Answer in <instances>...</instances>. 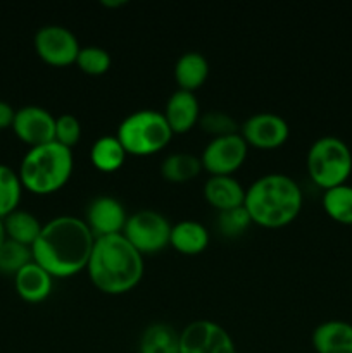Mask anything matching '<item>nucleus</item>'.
<instances>
[{"label":"nucleus","instance_id":"7","mask_svg":"<svg viewBox=\"0 0 352 353\" xmlns=\"http://www.w3.org/2000/svg\"><path fill=\"white\" fill-rule=\"evenodd\" d=\"M173 224L154 209H140L128 216L123 234L141 254H154L169 243Z\"/></svg>","mask_w":352,"mask_h":353},{"label":"nucleus","instance_id":"30","mask_svg":"<svg viewBox=\"0 0 352 353\" xmlns=\"http://www.w3.org/2000/svg\"><path fill=\"white\" fill-rule=\"evenodd\" d=\"M81 138V123L75 114H61L55 117V141L72 148Z\"/></svg>","mask_w":352,"mask_h":353},{"label":"nucleus","instance_id":"19","mask_svg":"<svg viewBox=\"0 0 352 353\" xmlns=\"http://www.w3.org/2000/svg\"><path fill=\"white\" fill-rule=\"evenodd\" d=\"M209 76V62L202 52H183L175 64V78L182 90L195 92Z\"/></svg>","mask_w":352,"mask_h":353},{"label":"nucleus","instance_id":"2","mask_svg":"<svg viewBox=\"0 0 352 353\" xmlns=\"http://www.w3.org/2000/svg\"><path fill=\"white\" fill-rule=\"evenodd\" d=\"M144 254L123 233L95 236L86 271L93 285L104 293L130 292L144 276Z\"/></svg>","mask_w":352,"mask_h":353},{"label":"nucleus","instance_id":"1","mask_svg":"<svg viewBox=\"0 0 352 353\" xmlns=\"http://www.w3.org/2000/svg\"><path fill=\"white\" fill-rule=\"evenodd\" d=\"M95 234L76 216H57L43 224L31 247L33 261L54 278H68L86 269Z\"/></svg>","mask_w":352,"mask_h":353},{"label":"nucleus","instance_id":"17","mask_svg":"<svg viewBox=\"0 0 352 353\" xmlns=\"http://www.w3.org/2000/svg\"><path fill=\"white\" fill-rule=\"evenodd\" d=\"M54 285V276L37 262H30L14 276L17 295L30 303H40L48 299Z\"/></svg>","mask_w":352,"mask_h":353},{"label":"nucleus","instance_id":"10","mask_svg":"<svg viewBox=\"0 0 352 353\" xmlns=\"http://www.w3.org/2000/svg\"><path fill=\"white\" fill-rule=\"evenodd\" d=\"M79 48L78 37L62 24H45L35 33V50L47 64H72Z\"/></svg>","mask_w":352,"mask_h":353},{"label":"nucleus","instance_id":"22","mask_svg":"<svg viewBox=\"0 0 352 353\" xmlns=\"http://www.w3.org/2000/svg\"><path fill=\"white\" fill-rule=\"evenodd\" d=\"M128 152L116 134H104L97 138L90 150V159L99 171L114 172L123 165Z\"/></svg>","mask_w":352,"mask_h":353},{"label":"nucleus","instance_id":"3","mask_svg":"<svg viewBox=\"0 0 352 353\" xmlns=\"http://www.w3.org/2000/svg\"><path fill=\"white\" fill-rule=\"evenodd\" d=\"M302 200V190L292 176L269 172L248 185L244 205L252 223L264 228H282L299 216Z\"/></svg>","mask_w":352,"mask_h":353},{"label":"nucleus","instance_id":"12","mask_svg":"<svg viewBox=\"0 0 352 353\" xmlns=\"http://www.w3.org/2000/svg\"><path fill=\"white\" fill-rule=\"evenodd\" d=\"M12 131L30 147L55 140V116L41 105H24L16 109Z\"/></svg>","mask_w":352,"mask_h":353},{"label":"nucleus","instance_id":"9","mask_svg":"<svg viewBox=\"0 0 352 353\" xmlns=\"http://www.w3.org/2000/svg\"><path fill=\"white\" fill-rule=\"evenodd\" d=\"M248 145L238 133L213 137L204 147L200 162L211 174H233L247 159Z\"/></svg>","mask_w":352,"mask_h":353},{"label":"nucleus","instance_id":"11","mask_svg":"<svg viewBox=\"0 0 352 353\" xmlns=\"http://www.w3.org/2000/svg\"><path fill=\"white\" fill-rule=\"evenodd\" d=\"M240 134L247 145H254L257 148H276L289 140L290 126L280 114L261 110L242 123Z\"/></svg>","mask_w":352,"mask_h":353},{"label":"nucleus","instance_id":"6","mask_svg":"<svg viewBox=\"0 0 352 353\" xmlns=\"http://www.w3.org/2000/svg\"><path fill=\"white\" fill-rule=\"evenodd\" d=\"M311 179L323 190L344 185L352 172V152L338 137H321L313 141L306 157Z\"/></svg>","mask_w":352,"mask_h":353},{"label":"nucleus","instance_id":"29","mask_svg":"<svg viewBox=\"0 0 352 353\" xmlns=\"http://www.w3.org/2000/svg\"><path fill=\"white\" fill-rule=\"evenodd\" d=\"M199 124L204 131L211 133L213 137L238 133V130H240L237 121L223 110H207V112L200 114Z\"/></svg>","mask_w":352,"mask_h":353},{"label":"nucleus","instance_id":"20","mask_svg":"<svg viewBox=\"0 0 352 353\" xmlns=\"http://www.w3.org/2000/svg\"><path fill=\"white\" fill-rule=\"evenodd\" d=\"M3 228H6V234L9 240L33 247L43 224L35 214L17 207L16 210L3 217Z\"/></svg>","mask_w":352,"mask_h":353},{"label":"nucleus","instance_id":"8","mask_svg":"<svg viewBox=\"0 0 352 353\" xmlns=\"http://www.w3.org/2000/svg\"><path fill=\"white\" fill-rule=\"evenodd\" d=\"M179 353H237L231 334L211 319H197L179 331Z\"/></svg>","mask_w":352,"mask_h":353},{"label":"nucleus","instance_id":"18","mask_svg":"<svg viewBox=\"0 0 352 353\" xmlns=\"http://www.w3.org/2000/svg\"><path fill=\"white\" fill-rule=\"evenodd\" d=\"M209 230L200 221L182 219L171 228L169 243L186 255L200 254L209 245Z\"/></svg>","mask_w":352,"mask_h":353},{"label":"nucleus","instance_id":"21","mask_svg":"<svg viewBox=\"0 0 352 353\" xmlns=\"http://www.w3.org/2000/svg\"><path fill=\"white\" fill-rule=\"evenodd\" d=\"M140 353H179V331L168 323H152L140 338Z\"/></svg>","mask_w":352,"mask_h":353},{"label":"nucleus","instance_id":"16","mask_svg":"<svg viewBox=\"0 0 352 353\" xmlns=\"http://www.w3.org/2000/svg\"><path fill=\"white\" fill-rule=\"evenodd\" d=\"M245 190L233 174H211L204 183V196L217 210L244 205Z\"/></svg>","mask_w":352,"mask_h":353},{"label":"nucleus","instance_id":"31","mask_svg":"<svg viewBox=\"0 0 352 353\" xmlns=\"http://www.w3.org/2000/svg\"><path fill=\"white\" fill-rule=\"evenodd\" d=\"M14 116H16V109L6 100H0V130L12 128Z\"/></svg>","mask_w":352,"mask_h":353},{"label":"nucleus","instance_id":"5","mask_svg":"<svg viewBox=\"0 0 352 353\" xmlns=\"http://www.w3.org/2000/svg\"><path fill=\"white\" fill-rule=\"evenodd\" d=\"M173 134L162 110L138 109L121 121L116 137L128 154L148 155L162 150Z\"/></svg>","mask_w":352,"mask_h":353},{"label":"nucleus","instance_id":"25","mask_svg":"<svg viewBox=\"0 0 352 353\" xmlns=\"http://www.w3.org/2000/svg\"><path fill=\"white\" fill-rule=\"evenodd\" d=\"M23 188L17 171H14L10 165L0 164V217L2 219L19 207Z\"/></svg>","mask_w":352,"mask_h":353},{"label":"nucleus","instance_id":"13","mask_svg":"<svg viewBox=\"0 0 352 353\" xmlns=\"http://www.w3.org/2000/svg\"><path fill=\"white\" fill-rule=\"evenodd\" d=\"M126 219V209L116 196L99 195L86 205L85 223L95 236L123 233Z\"/></svg>","mask_w":352,"mask_h":353},{"label":"nucleus","instance_id":"27","mask_svg":"<svg viewBox=\"0 0 352 353\" xmlns=\"http://www.w3.org/2000/svg\"><path fill=\"white\" fill-rule=\"evenodd\" d=\"M76 64L86 74L99 76L109 71L110 64H113V57H110L109 50H106L104 47H99V45H85V47L79 48Z\"/></svg>","mask_w":352,"mask_h":353},{"label":"nucleus","instance_id":"14","mask_svg":"<svg viewBox=\"0 0 352 353\" xmlns=\"http://www.w3.org/2000/svg\"><path fill=\"white\" fill-rule=\"evenodd\" d=\"M162 114H164L173 133H185V131L192 130L199 123L200 117V103L195 92L182 88L175 90L169 95Z\"/></svg>","mask_w":352,"mask_h":353},{"label":"nucleus","instance_id":"15","mask_svg":"<svg viewBox=\"0 0 352 353\" xmlns=\"http://www.w3.org/2000/svg\"><path fill=\"white\" fill-rule=\"evenodd\" d=\"M316 353H352V324L342 319H328L313 331Z\"/></svg>","mask_w":352,"mask_h":353},{"label":"nucleus","instance_id":"23","mask_svg":"<svg viewBox=\"0 0 352 353\" xmlns=\"http://www.w3.org/2000/svg\"><path fill=\"white\" fill-rule=\"evenodd\" d=\"M202 169L200 157L190 152H173L161 162L162 178L171 183H186L195 178Z\"/></svg>","mask_w":352,"mask_h":353},{"label":"nucleus","instance_id":"26","mask_svg":"<svg viewBox=\"0 0 352 353\" xmlns=\"http://www.w3.org/2000/svg\"><path fill=\"white\" fill-rule=\"evenodd\" d=\"M30 262H33L31 247L7 238L6 243L0 248V274L16 276Z\"/></svg>","mask_w":352,"mask_h":353},{"label":"nucleus","instance_id":"24","mask_svg":"<svg viewBox=\"0 0 352 353\" xmlns=\"http://www.w3.org/2000/svg\"><path fill=\"white\" fill-rule=\"evenodd\" d=\"M323 209L328 216L340 224H352V186L344 185L324 190Z\"/></svg>","mask_w":352,"mask_h":353},{"label":"nucleus","instance_id":"33","mask_svg":"<svg viewBox=\"0 0 352 353\" xmlns=\"http://www.w3.org/2000/svg\"><path fill=\"white\" fill-rule=\"evenodd\" d=\"M7 240V234H6V228H3V219L0 217V248H2V245L6 243Z\"/></svg>","mask_w":352,"mask_h":353},{"label":"nucleus","instance_id":"28","mask_svg":"<svg viewBox=\"0 0 352 353\" xmlns=\"http://www.w3.org/2000/svg\"><path fill=\"white\" fill-rule=\"evenodd\" d=\"M251 224V214L245 209V205L219 210V214H217V228L224 236H240L244 231L248 230Z\"/></svg>","mask_w":352,"mask_h":353},{"label":"nucleus","instance_id":"4","mask_svg":"<svg viewBox=\"0 0 352 353\" xmlns=\"http://www.w3.org/2000/svg\"><path fill=\"white\" fill-rule=\"evenodd\" d=\"M75 165L72 150L59 141L30 147L19 165L21 183L30 192L47 195L61 190L69 181Z\"/></svg>","mask_w":352,"mask_h":353},{"label":"nucleus","instance_id":"32","mask_svg":"<svg viewBox=\"0 0 352 353\" xmlns=\"http://www.w3.org/2000/svg\"><path fill=\"white\" fill-rule=\"evenodd\" d=\"M124 3H126V0H102V6L106 7H119Z\"/></svg>","mask_w":352,"mask_h":353}]
</instances>
